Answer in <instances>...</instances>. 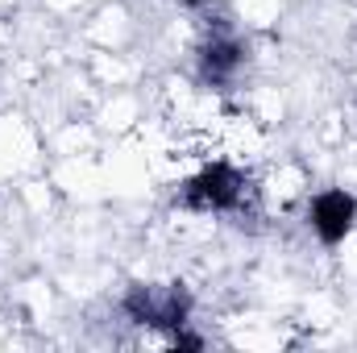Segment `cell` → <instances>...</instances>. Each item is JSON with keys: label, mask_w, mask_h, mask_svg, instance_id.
<instances>
[{"label": "cell", "mask_w": 357, "mask_h": 353, "mask_svg": "<svg viewBox=\"0 0 357 353\" xmlns=\"http://www.w3.org/2000/svg\"><path fill=\"white\" fill-rule=\"evenodd\" d=\"M245 195H250V183L229 163L204 167L199 175L183 187V204L195 208V212H237L245 204Z\"/></svg>", "instance_id": "7a4b0ae2"}, {"label": "cell", "mask_w": 357, "mask_h": 353, "mask_svg": "<svg viewBox=\"0 0 357 353\" xmlns=\"http://www.w3.org/2000/svg\"><path fill=\"white\" fill-rule=\"evenodd\" d=\"M245 67V50L241 42L233 38H212L204 50H199V75L212 84V88H229Z\"/></svg>", "instance_id": "277c9868"}, {"label": "cell", "mask_w": 357, "mask_h": 353, "mask_svg": "<svg viewBox=\"0 0 357 353\" xmlns=\"http://www.w3.org/2000/svg\"><path fill=\"white\" fill-rule=\"evenodd\" d=\"M312 229H316V237L324 241V246H341L345 237H349V229H354L357 220V200L349 191H341V187H333V191H320L316 200H312Z\"/></svg>", "instance_id": "3957f363"}, {"label": "cell", "mask_w": 357, "mask_h": 353, "mask_svg": "<svg viewBox=\"0 0 357 353\" xmlns=\"http://www.w3.org/2000/svg\"><path fill=\"white\" fill-rule=\"evenodd\" d=\"M125 316L150 329H183L191 316V291L183 283H167V287H129V295L121 299Z\"/></svg>", "instance_id": "6da1fadb"}]
</instances>
